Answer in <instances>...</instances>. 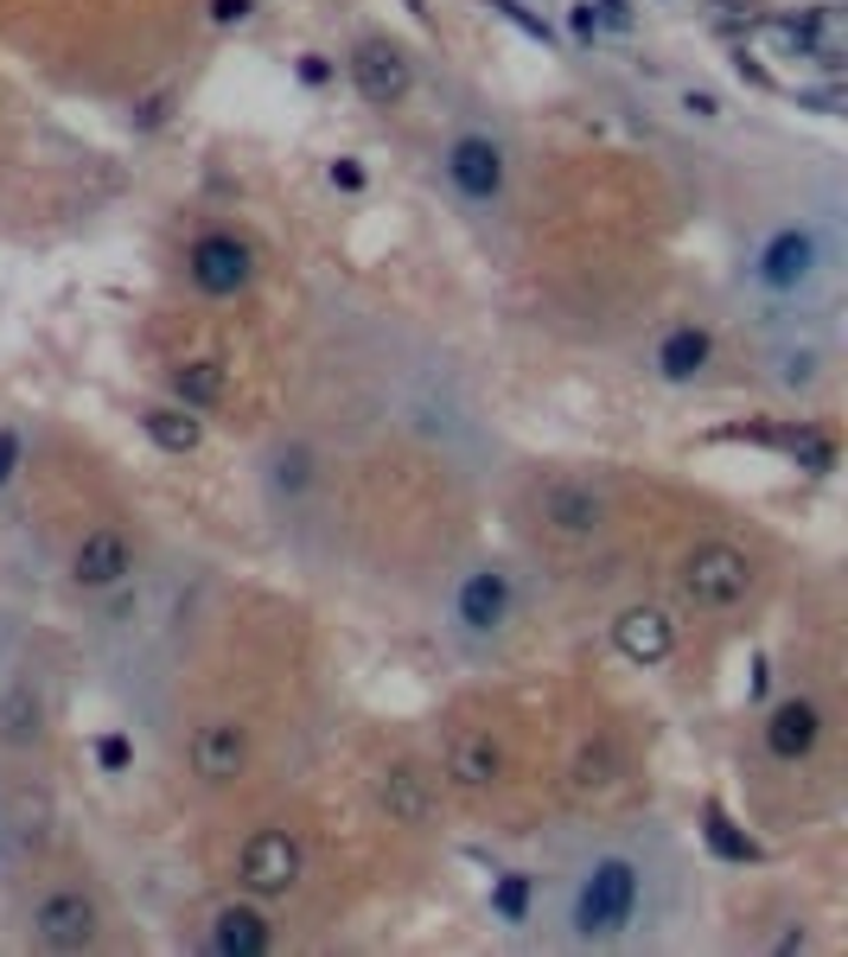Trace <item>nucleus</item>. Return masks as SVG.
I'll return each mask as SVG.
<instances>
[{"label":"nucleus","instance_id":"f257e3e1","mask_svg":"<svg viewBox=\"0 0 848 957\" xmlns=\"http://www.w3.org/2000/svg\"><path fill=\"white\" fill-rule=\"evenodd\" d=\"M638 900H644V868L631 855H593L588 875L574 881V900H568V932L581 945H606L619 938L631 920H638Z\"/></svg>","mask_w":848,"mask_h":957},{"label":"nucleus","instance_id":"f03ea898","mask_svg":"<svg viewBox=\"0 0 848 957\" xmlns=\"http://www.w3.org/2000/svg\"><path fill=\"white\" fill-rule=\"evenodd\" d=\"M676 588H683V600H696L701 613H728L753 593V555L740 543H721V537L696 543L676 568Z\"/></svg>","mask_w":848,"mask_h":957},{"label":"nucleus","instance_id":"7ed1b4c3","mask_svg":"<svg viewBox=\"0 0 848 957\" xmlns=\"http://www.w3.org/2000/svg\"><path fill=\"white\" fill-rule=\"evenodd\" d=\"M26 925H33V938L45 952H90L103 938V907L83 887H51V893L33 900V920Z\"/></svg>","mask_w":848,"mask_h":957},{"label":"nucleus","instance_id":"20e7f679","mask_svg":"<svg viewBox=\"0 0 848 957\" xmlns=\"http://www.w3.org/2000/svg\"><path fill=\"white\" fill-rule=\"evenodd\" d=\"M516 620V581L504 568H466L460 581H453V626L466 632V638H498V632H511Z\"/></svg>","mask_w":848,"mask_h":957},{"label":"nucleus","instance_id":"39448f33","mask_svg":"<svg viewBox=\"0 0 848 957\" xmlns=\"http://www.w3.org/2000/svg\"><path fill=\"white\" fill-rule=\"evenodd\" d=\"M300 875H306V855H300V837L288 830H256L249 843L236 849V881L249 887L256 900H281V893H294Z\"/></svg>","mask_w":848,"mask_h":957},{"label":"nucleus","instance_id":"423d86ee","mask_svg":"<svg viewBox=\"0 0 848 957\" xmlns=\"http://www.w3.org/2000/svg\"><path fill=\"white\" fill-rule=\"evenodd\" d=\"M816 268H823V237H816L811 223H785L766 237V250L753 262V275H759V288H773V295H798V288H811Z\"/></svg>","mask_w":848,"mask_h":957},{"label":"nucleus","instance_id":"0eeeda50","mask_svg":"<svg viewBox=\"0 0 848 957\" xmlns=\"http://www.w3.org/2000/svg\"><path fill=\"white\" fill-rule=\"evenodd\" d=\"M185 262H191L198 295H211V300H230V295H243V288L256 281V250H249L236 230H211V237H198Z\"/></svg>","mask_w":848,"mask_h":957},{"label":"nucleus","instance_id":"6e6552de","mask_svg":"<svg viewBox=\"0 0 848 957\" xmlns=\"http://www.w3.org/2000/svg\"><path fill=\"white\" fill-rule=\"evenodd\" d=\"M185 766L198 785H236L249 773V735L236 722H198L185 735Z\"/></svg>","mask_w":848,"mask_h":957},{"label":"nucleus","instance_id":"1a4fd4ad","mask_svg":"<svg viewBox=\"0 0 848 957\" xmlns=\"http://www.w3.org/2000/svg\"><path fill=\"white\" fill-rule=\"evenodd\" d=\"M536 511L549 530L561 537H593L600 523H606V492L593 485V479H549L543 492H536Z\"/></svg>","mask_w":848,"mask_h":957},{"label":"nucleus","instance_id":"9d476101","mask_svg":"<svg viewBox=\"0 0 848 957\" xmlns=\"http://www.w3.org/2000/svg\"><path fill=\"white\" fill-rule=\"evenodd\" d=\"M446 180H453L460 198L491 205V198L504 192V148H498L491 135H460V141L446 148Z\"/></svg>","mask_w":848,"mask_h":957},{"label":"nucleus","instance_id":"9b49d317","mask_svg":"<svg viewBox=\"0 0 848 957\" xmlns=\"http://www.w3.org/2000/svg\"><path fill=\"white\" fill-rule=\"evenodd\" d=\"M351 83H358V96L364 103H403L415 71H408V51L403 45H390V38H364L358 51H351Z\"/></svg>","mask_w":848,"mask_h":957},{"label":"nucleus","instance_id":"f8f14e48","mask_svg":"<svg viewBox=\"0 0 848 957\" xmlns=\"http://www.w3.org/2000/svg\"><path fill=\"white\" fill-rule=\"evenodd\" d=\"M135 575V543L121 537V530H83L71 550V581L77 588H121Z\"/></svg>","mask_w":848,"mask_h":957},{"label":"nucleus","instance_id":"ddd939ff","mask_svg":"<svg viewBox=\"0 0 848 957\" xmlns=\"http://www.w3.org/2000/svg\"><path fill=\"white\" fill-rule=\"evenodd\" d=\"M816 740H823V708H816L811 696L773 702V715H766V753H773V760L798 766V760L811 753Z\"/></svg>","mask_w":848,"mask_h":957},{"label":"nucleus","instance_id":"4468645a","mask_svg":"<svg viewBox=\"0 0 848 957\" xmlns=\"http://www.w3.org/2000/svg\"><path fill=\"white\" fill-rule=\"evenodd\" d=\"M613 652L626 664H664L676 652V626H670L664 607H626L613 620Z\"/></svg>","mask_w":848,"mask_h":957},{"label":"nucleus","instance_id":"2eb2a0df","mask_svg":"<svg viewBox=\"0 0 848 957\" xmlns=\"http://www.w3.org/2000/svg\"><path fill=\"white\" fill-rule=\"evenodd\" d=\"M268 945H275V938H268L262 907H249V900H230V907H218V913H211V952H218V957H262Z\"/></svg>","mask_w":848,"mask_h":957},{"label":"nucleus","instance_id":"dca6fc26","mask_svg":"<svg viewBox=\"0 0 848 957\" xmlns=\"http://www.w3.org/2000/svg\"><path fill=\"white\" fill-rule=\"evenodd\" d=\"M376 805H383V817H396V823H428V810H434L428 773L408 766V760L383 766V773H376Z\"/></svg>","mask_w":848,"mask_h":957},{"label":"nucleus","instance_id":"f3484780","mask_svg":"<svg viewBox=\"0 0 848 957\" xmlns=\"http://www.w3.org/2000/svg\"><path fill=\"white\" fill-rule=\"evenodd\" d=\"M446 779L460 785V792H491L498 779H504V747L491 735H460L446 747Z\"/></svg>","mask_w":848,"mask_h":957},{"label":"nucleus","instance_id":"a211bd4d","mask_svg":"<svg viewBox=\"0 0 848 957\" xmlns=\"http://www.w3.org/2000/svg\"><path fill=\"white\" fill-rule=\"evenodd\" d=\"M708 358H715V338L701 326H676L658 338V377H670V383H696Z\"/></svg>","mask_w":848,"mask_h":957},{"label":"nucleus","instance_id":"6ab92c4d","mask_svg":"<svg viewBox=\"0 0 848 957\" xmlns=\"http://www.w3.org/2000/svg\"><path fill=\"white\" fill-rule=\"evenodd\" d=\"M38 735H45V702H38L33 683H13L0 696V740L7 747H33Z\"/></svg>","mask_w":848,"mask_h":957},{"label":"nucleus","instance_id":"aec40b11","mask_svg":"<svg viewBox=\"0 0 848 957\" xmlns=\"http://www.w3.org/2000/svg\"><path fill=\"white\" fill-rule=\"evenodd\" d=\"M141 428H148V441L160 447V453H173V460L198 453V441H205V428H198V415H191V408H148V415H141Z\"/></svg>","mask_w":848,"mask_h":957},{"label":"nucleus","instance_id":"412c9836","mask_svg":"<svg viewBox=\"0 0 848 957\" xmlns=\"http://www.w3.org/2000/svg\"><path fill=\"white\" fill-rule=\"evenodd\" d=\"M223 390H230V377H223L218 358H185V365L173 370V396H179L185 408H218Z\"/></svg>","mask_w":848,"mask_h":957},{"label":"nucleus","instance_id":"4be33fe9","mask_svg":"<svg viewBox=\"0 0 848 957\" xmlns=\"http://www.w3.org/2000/svg\"><path fill=\"white\" fill-rule=\"evenodd\" d=\"M619 779V753L606 747V740H588L581 753H574V792H606Z\"/></svg>","mask_w":848,"mask_h":957},{"label":"nucleus","instance_id":"5701e85b","mask_svg":"<svg viewBox=\"0 0 848 957\" xmlns=\"http://www.w3.org/2000/svg\"><path fill=\"white\" fill-rule=\"evenodd\" d=\"M701 830H708V843H715V855H728V862H759V843H753L746 830H734V823H728V810H721V805H708V817H701Z\"/></svg>","mask_w":848,"mask_h":957},{"label":"nucleus","instance_id":"b1692460","mask_svg":"<svg viewBox=\"0 0 848 957\" xmlns=\"http://www.w3.org/2000/svg\"><path fill=\"white\" fill-rule=\"evenodd\" d=\"M491 913L504 925H523V913H530V875H504L491 887Z\"/></svg>","mask_w":848,"mask_h":957},{"label":"nucleus","instance_id":"393cba45","mask_svg":"<svg viewBox=\"0 0 848 957\" xmlns=\"http://www.w3.org/2000/svg\"><path fill=\"white\" fill-rule=\"evenodd\" d=\"M491 13H504V20H511L516 33H530V38H536V45H543V51H549V45H555V26H549V20H543V13H530L523 0H491Z\"/></svg>","mask_w":848,"mask_h":957},{"label":"nucleus","instance_id":"a878e982","mask_svg":"<svg viewBox=\"0 0 848 957\" xmlns=\"http://www.w3.org/2000/svg\"><path fill=\"white\" fill-rule=\"evenodd\" d=\"M96 766H103V773H128V766H135V740H128V735H103V740H96Z\"/></svg>","mask_w":848,"mask_h":957},{"label":"nucleus","instance_id":"bb28decb","mask_svg":"<svg viewBox=\"0 0 848 957\" xmlns=\"http://www.w3.org/2000/svg\"><path fill=\"white\" fill-rule=\"evenodd\" d=\"M275 485H281V492H300V485H306V447L275 453Z\"/></svg>","mask_w":848,"mask_h":957},{"label":"nucleus","instance_id":"cd10ccee","mask_svg":"<svg viewBox=\"0 0 848 957\" xmlns=\"http://www.w3.org/2000/svg\"><path fill=\"white\" fill-rule=\"evenodd\" d=\"M20 460H26V441H20V428H0V485L20 473Z\"/></svg>","mask_w":848,"mask_h":957},{"label":"nucleus","instance_id":"c85d7f7f","mask_svg":"<svg viewBox=\"0 0 848 957\" xmlns=\"http://www.w3.org/2000/svg\"><path fill=\"white\" fill-rule=\"evenodd\" d=\"M568 26H574V38H581V45H593V38H600V13H593L588 0H581V7L568 13Z\"/></svg>","mask_w":848,"mask_h":957},{"label":"nucleus","instance_id":"c756f323","mask_svg":"<svg viewBox=\"0 0 848 957\" xmlns=\"http://www.w3.org/2000/svg\"><path fill=\"white\" fill-rule=\"evenodd\" d=\"M256 13V0H211V20L218 26H230V20H249Z\"/></svg>","mask_w":848,"mask_h":957},{"label":"nucleus","instance_id":"7c9ffc66","mask_svg":"<svg viewBox=\"0 0 848 957\" xmlns=\"http://www.w3.org/2000/svg\"><path fill=\"white\" fill-rule=\"evenodd\" d=\"M333 185L358 192V185H364V166H358V160H333Z\"/></svg>","mask_w":848,"mask_h":957},{"label":"nucleus","instance_id":"2f4dec72","mask_svg":"<svg viewBox=\"0 0 848 957\" xmlns=\"http://www.w3.org/2000/svg\"><path fill=\"white\" fill-rule=\"evenodd\" d=\"M811 377H816L811 351H798V365H785V383H791V390H804V383H811Z\"/></svg>","mask_w":848,"mask_h":957},{"label":"nucleus","instance_id":"473e14b6","mask_svg":"<svg viewBox=\"0 0 848 957\" xmlns=\"http://www.w3.org/2000/svg\"><path fill=\"white\" fill-rule=\"evenodd\" d=\"M593 13H606V20H613V26H631V0H600V7H593Z\"/></svg>","mask_w":848,"mask_h":957},{"label":"nucleus","instance_id":"72a5a7b5","mask_svg":"<svg viewBox=\"0 0 848 957\" xmlns=\"http://www.w3.org/2000/svg\"><path fill=\"white\" fill-rule=\"evenodd\" d=\"M689 109H696V115H715V109H721V103H715L708 90H689Z\"/></svg>","mask_w":848,"mask_h":957}]
</instances>
